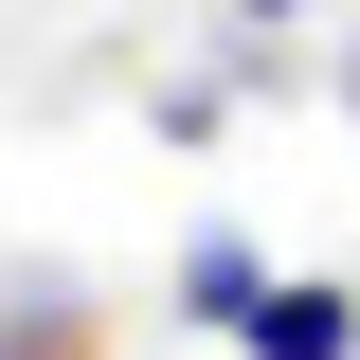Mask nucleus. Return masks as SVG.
<instances>
[{"label": "nucleus", "mask_w": 360, "mask_h": 360, "mask_svg": "<svg viewBox=\"0 0 360 360\" xmlns=\"http://www.w3.org/2000/svg\"><path fill=\"white\" fill-rule=\"evenodd\" d=\"M234 18H252V37H288V18H307V0H234Z\"/></svg>", "instance_id": "obj_3"}, {"label": "nucleus", "mask_w": 360, "mask_h": 360, "mask_svg": "<svg viewBox=\"0 0 360 360\" xmlns=\"http://www.w3.org/2000/svg\"><path fill=\"white\" fill-rule=\"evenodd\" d=\"M252 288H270V270L234 252V234H198V252H180V307H198V324H252Z\"/></svg>", "instance_id": "obj_2"}, {"label": "nucleus", "mask_w": 360, "mask_h": 360, "mask_svg": "<svg viewBox=\"0 0 360 360\" xmlns=\"http://www.w3.org/2000/svg\"><path fill=\"white\" fill-rule=\"evenodd\" d=\"M234 360H360V288L342 270H270L252 324H234Z\"/></svg>", "instance_id": "obj_1"}, {"label": "nucleus", "mask_w": 360, "mask_h": 360, "mask_svg": "<svg viewBox=\"0 0 360 360\" xmlns=\"http://www.w3.org/2000/svg\"><path fill=\"white\" fill-rule=\"evenodd\" d=\"M342 108H360V37H342Z\"/></svg>", "instance_id": "obj_4"}]
</instances>
